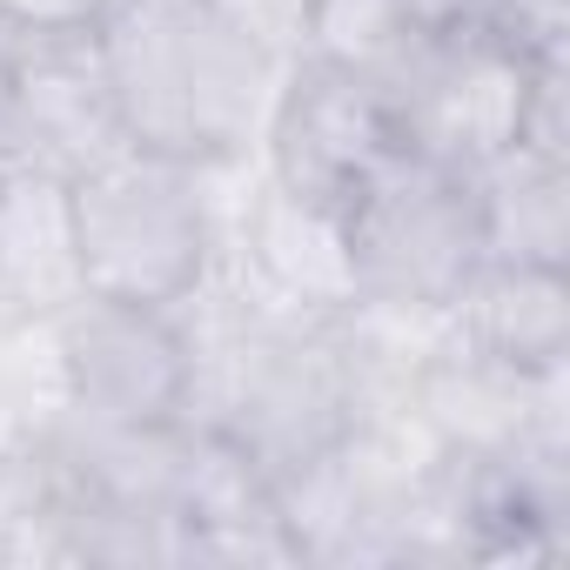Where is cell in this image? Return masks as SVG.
Instances as JSON below:
<instances>
[{
    "instance_id": "obj_9",
    "label": "cell",
    "mask_w": 570,
    "mask_h": 570,
    "mask_svg": "<svg viewBox=\"0 0 570 570\" xmlns=\"http://www.w3.org/2000/svg\"><path fill=\"white\" fill-rule=\"evenodd\" d=\"M215 235H228L248 255V268L268 282L275 303L309 309V316H336L356 303V275H350V248H343V208L289 195L282 181H268V168L255 175V188L242 195V208Z\"/></svg>"
},
{
    "instance_id": "obj_15",
    "label": "cell",
    "mask_w": 570,
    "mask_h": 570,
    "mask_svg": "<svg viewBox=\"0 0 570 570\" xmlns=\"http://www.w3.org/2000/svg\"><path fill=\"white\" fill-rule=\"evenodd\" d=\"M222 21H235L248 41H262L268 55L289 61L303 48V21H309V0H208Z\"/></svg>"
},
{
    "instance_id": "obj_5",
    "label": "cell",
    "mask_w": 570,
    "mask_h": 570,
    "mask_svg": "<svg viewBox=\"0 0 570 570\" xmlns=\"http://www.w3.org/2000/svg\"><path fill=\"white\" fill-rule=\"evenodd\" d=\"M128 148L108 68L88 28H14L0 21V168H41L75 181L81 168Z\"/></svg>"
},
{
    "instance_id": "obj_14",
    "label": "cell",
    "mask_w": 570,
    "mask_h": 570,
    "mask_svg": "<svg viewBox=\"0 0 570 570\" xmlns=\"http://www.w3.org/2000/svg\"><path fill=\"white\" fill-rule=\"evenodd\" d=\"M416 35H423V21L410 0H309L296 55H316V61H336L350 75L383 81L410 55Z\"/></svg>"
},
{
    "instance_id": "obj_12",
    "label": "cell",
    "mask_w": 570,
    "mask_h": 570,
    "mask_svg": "<svg viewBox=\"0 0 570 570\" xmlns=\"http://www.w3.org/2000/svg\"><path fill=\"white\" fill-rule=\"evenodd\" d=\"M470 188L483 222V262L570 268V161L510 141L503 155L470 168Z\"/></svg>"
},
{
    "instance_id": "obj_1",
    "label": "cell",
    "mask_w": 570,
    "mask_h": 570,
    "mask_svg": "<svg viewBox=\"0 0 570 570\" xmlns=\"http://www.w3.org/2000/svg\"><path fill=\"white\" fill-rule=\"evenodd\" d=\"M95 48L128 148L168 161L262 155L282 55L248 41L208 0H101Z\"/></svg>"
},
{
    "instance_id": "obj_8",
    "label": "cell",
    "mask_w": 570,
    "mask_h": 570,
    "mask_svg": "<svg viewBox=\"0 0 570 570\" xmlns=\"http://www.w3.org/2000/svg\"><path fill=\"white\" fill-rule=\"evenodd\" d=\"M410 410L430 436L456 456H503L537 423H570V363L563 370H517L476 343H463L443 316V336L410 376Z\"/></svg>"
},
{
    "instance_id": "obj_3",
    "label": "cell",
    "mask_w": 570,
    "mask_h": 570,
    "mask_svg": "<svg viewBox=\"0 0 570 570\" xmlns=\"http://www.w3.org/2000/svg\"><path fill=\"white\" fill-rule=\"evenodd\" d=\"M343 248L356 275V303L443 316L483 262L470 168L390 148L343 202Z\"/></svg>"
},
{
    "instance_id": "obj_6",
    "label": "cell",
    "mask_w": 570,
    "mask_h": 570,
    "mask_svg": "<svg viewBox=\"0 0 570 570\" xmlns=\"http://www.w3.org/2000/svg\"><path fill=\"white\" fill-rule=\"evenodd\" d=\"M396 148L390 101L370 75H350L316 55H289L275 88V108L262 121V168L289 195L343 208L356 181Z\"/></svg>"
},
{
    "instance_id": "obj_16",
    "label": "cell",
    "mask_w": 570,
    "mask_h": 570,
    "mask_svg": "<svg viewBox=\"0 0 570 570\" xmlns=\"http://www.w3.org/2000/svg\"><path fill=\"white\" fill-rule=\"evenodd\" d=\"M101 0H0V21L14 28H88Z\"/></svg>"
},
{
    "instance_id": "obj_13",
    "label": "cell",
    "mask_w": 570,
    "mask_h": 570,
    "mask_svg": "<svg viewBox=\"0 0 570 570\" xmlns=\"http://www.w3.org/2000/svg\"><path fill=\"white\" fill-rule=\"evenodd\" d=\"M0 563H75V490L48 436L0 456Z\"/></svg>"
},
{
    "instance_id": "obj_11",
    "label": "cell",
    "mask_w": 570,
    "mask_h": 570,
    "mask_svg": "<svg viewBox=\"0 0 570 570\" xmlns=\"http://www.w3.org/2000/svg\"><path fill=\"white\" fill-rule=\"evenodd\" d=\"M81 296L68 181L41 168H0V309L55 316Z\"/></svg>"
},
{
    "instance_id": "obj_10",
    "label": "cell",
    "mask_w": 570,
    "mask_h": 570,
    "mask_svg": "<svg viewBox=\"0 0 570 570\" xmlns=\"http://www.w3.org/2000/svg\"><path fill=\"white\" fill-rule=\"evenodd\" d=\"M450 330L517 370L570 363V268L543 262H476V275L443 309Z\"/></svg>"
},
{
    "instance_id": "obj_2",
    "label": "cell",
    "mask_w": 570,
    "mask_h": 570,
    "mask_svg": "<svg viewBox=\"0 0 570 570\" xmlns=\"http://www.w3.org/2000/svg\"><path fill=\"white\" fill-rule=\"evenodd\" d=\"M81 289L115 303L175 309L215 248V215L195 161H168L148 148H115L108 161L68 181Z\"/></svg>"
},
{
    "instance_id": "obj_4",
    "label": "cell",
    "mask_w": 570,
    "mask_h": 570,
    "mask_svg": "<svg viewBox=\"0 0 570 570\" xmlns=\"http://www.w3.org/2000/svg\"><path fill=\"white\" fill-rule=\"evenodd\" d=\"M530 68H537L530 55H517L476 21L423 28L410 55L376 81L390 101L396 148L450 161V168H483L490 155L517 141Z\"/></svg>"
},
{
    "instance_id": "obj_7",
    "label": "cell",
    "mask_w": 570,
    "mask_h": 570,
    "mask_svg": "<svg viewBox=\"0 0 570 570\" xmlns=\"http://www.w3.org/2000/svg\"><path fill=\"white\" fill-rule=\"evenodd\" d=\"M55 330H61V363H68L75 416H95V423H161V416H181L188 343H181L175 309L115 303V296L81 289L75 303L55 309Z\"/></svg>"
}]
</instances>
